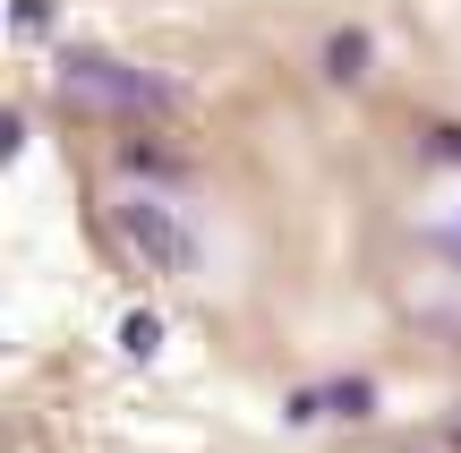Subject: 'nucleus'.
Listing matches in <instances>:
<instances>
[{
  "instance_id": "obj_1",
  "label": "nucleus",
  "mask_w": 461,
  "mask_h": 453,
  "mask_svg": "<svg viewBox=\"0 0 461 453\" xmlns=\"http://www.w3.org/2000/svg\"><path fill=\"white\" fill-rule=\"evenodd\" d=\"M112 222H120V240L146 257V274H180V283H188V274L205 266V249H197V231L180 222V205L154 197V188H129V197L112 205Z\"/></svg>"
},
{
  "instance_id": "obj_2",
  "label": "nucleus",
  "mask_w": 461,
  "mask_h": 453,
  "mask_svg": "<svg viewBox=\"0 0 461 453\" xmlns=\"http://www.w3.org/2000/svg\"><path fill=\"white\" fill-rule=\"evenodd\" d=\"M60 86L86 95V103H112V112H171V103H180L171 77L129 68V60H112V51H60Z\"/></svg>"
},
{
  "instance_id": "obj_3",
  "label": "nucleus",
  "mask_w": 461,
  "mask_h": 453,
  "mask_svg": "<svg viewBox=\"0 0 461 453\" xmlns=\"http://www.w3.org/2000/svg\"><path fill=\"white\" fill-rule=\"evenodd\" d=\"M316 411H333V420H367V411H376V385H367V376H342V385L316 394Z\"/></svg>"
},
{
  "instance_id": "obj_4",
  "label": "nucleus",
  "mask_w": 461,
  "mask_h": 453,
  "mask_svg": "<svg viewBox=\"0 0 461 453\" xmlns=\"http://www.w3.org/2000/svg\"><path fill=\"white\" fill-rule=\"evenodd\" d=\"M325 77H333V86L367 77V34H359V26H350V34H333V43H325Z\"/></svg>"
},
{
  "instance_id": "obj_5",
  "label": "nucleus",
  "mask_w": 461,
  "mask_h": 453,
  "mask_svg": "<svg viewBox=\"0 0 461 453\" xmlns=\"http://www.w3.org/2000/svg\"><path fill=\"white\" fill-rule=\"evenodd\" d=\"M120 351H129V359H154V351H163V317H154V308L120 317Z\"/></svg>"
},
{
  "instance_id": "obj_6",
  "label": "nucleus",
  "mask_w": 461,
  "mask_h": 453,
  "mask_svg": "<svg viewBox=\"0 0 461 453\" xmlns=\"http://www.w3.org/2000/svg\"><path fill=\"white\" fill-rule=\"evenodd\" d=\"M436 154H461V129H436Z\"/></svg>"
}]
</instances>
